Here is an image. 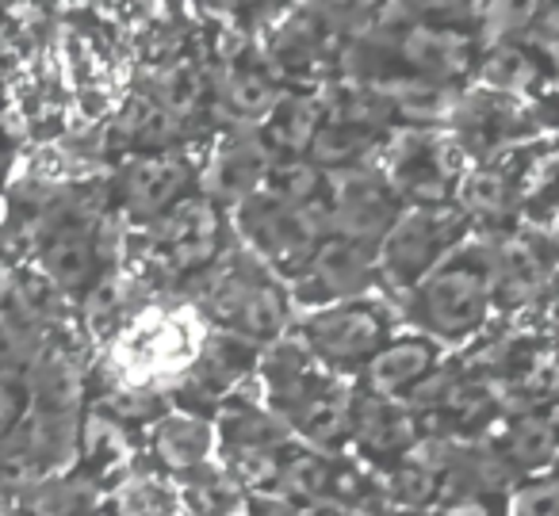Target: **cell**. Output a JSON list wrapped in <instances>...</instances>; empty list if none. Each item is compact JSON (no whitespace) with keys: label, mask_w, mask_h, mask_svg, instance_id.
Wrapping results in <instances>:
<instances>
[{"label":"cell","mask_w":559,"mask_h":516,"mask_svg":"<svg viewBox=\"0 0 559 516\" xmlns=\"http://www.w3.org/2000/svg\"><path fill=\"white\" fill-rule=\"evenodd\" d=\"M536 16H540V0H487L479 24L490 43H502L510 35H525Z\"/></svg>","instance_id":"obj_18"},{"label":"cell","mask_w":559,"mask_h":516,"mask_svg":"<svg viewBox=\"0 0 559 516\" xmlns=\"http://www.w3.org/2000/svg\"><path fill=\"white\" fill-rule=\"evenodd\" d=\"M322 123V108L304 96H292L276 108V119L269 123V142L284 149H307Z\"/></svg>","instance_id":"obj_17"},{"label":"cell","mask_w":559,"mask_h":516,"mask_svg":"<svg viewBox=\"0 0 559 516\" xmlns=\"http://www.w3.org/2000/svg\"><path fill=\"white\" fill-rule=\"evenodd\" d=\"M230 100L238 104L241 111H264V108H269V100H272V93H269V85H264V81L241 77L238 85L230 88Z\"/></svg>","instance_id":"obj_23"},{"label":"cell","mask_w":559,"mask_h":516,"mask_svg":"<svg viewBox=\"0 0 559 516\" xmlns=\"http://www.w3.org/2000/svg\"><path fill=\"white\" fill-rule=\"evenodd\" d=\"M380 276L376 268V249L357 245L349 238H322L307 268L299 272L304 279V299L311 307H330V302L365 299L372 279Z\"/></svg>","instance_id":"obj_8"},{"label":"cell","mask_w":559,"mask_h":516,"mask_svg":"<svg viewBox=\"0 0 559 516\" xmlns=\"http://www.w3.org/2000/svg\"><path fill=\"white\" fill-rule=\"evenodd\" d=\"M304 348L330 368H357L388 345V317L372 299H345L314 307L299 325Z\"/></svg>","instance_id":"obj_5"},{"label":"cell","mask_w":559,"mask_h":516,"mask_svg":"<svg viewBox=\"0 0 559 516\" xmlns=\"http://www.w3.org/2000/svg\"><path fill=\"white\" fill-rule=\"evenodd\" d=\"M525 39H528V50H533V55L559 62V4L544 9L540 16L533 20V27L525 32Z\"/></svg>","instance_id":"obj_21"},{"label":"cell","mask_w":559,"mask_h":516,"mask_svg":"<svg viewBox=\"0 0 559 516\" xmlns=\"http://www.w3.org/2000/svg\"><path fill=\"white\" fill-rule=\"evenodd\" d=\"M460 195H464L467 215H506L518 200L513 180L498 177V172H475V177L460 180Z\"/></svg>","instance_id":"obj_19"},{"label":"cell","mask_w":559,"mask_h":516,"mask_svg":"<svg viewBox=\"0 0 559 516\" xmlns=\"http://www.w3.org/2000/svg\"><path fill=\"white\" fill-rule=\"evenodd\" d=\"M414 24H449L452 16L467 9V0H395Z\"/></svg>","instance_id":"obj_22"},{"label":"cell","mask_w":559,"mask_h":516,"mask_svg":"<svg viewBox=\"0 0 559 516\" xmlns=\"http://www.w3.org/2000/svg\"><path fill=\"white\" fill-rule=\"evenodd\" d=\"M399 55L411 70L433 81H452L472 70V39L449 24H414L403 35Z\"/></svg>","instance_id":"obj_11"},{"label":"cell","mask_w":559,"mask_h":516,"mask_svg":"<svg viewBox=\"0 0 559 516\" xmlns=\"http://www.w3.org/2000/svg\"><path fill=\"white\" fill-rule=\"evenodd\" d=\"M188 188V169L177 157H146L127 177V203L139 215H162L173 211Z\"/></svg>","instance_id":"obj_14"},{"label":"cell","mask_w":559,"mask_h":516,"mask_svg":"<svg viewBox=\"0 0 559 516\" xmlns=\"http://www.w3.org/2000/svg\"><path fill=\"white\" fill-rule=\"evenodd\" d=\"M483 85L498 96H510V93H525L528 85L536 81V55L533 50H521V47H495L487 55L479 70Z\"/></svg>","instance_id":"obj_16"},{"label":"cell","mask_w":559,"mask_h":516,"mask_svg":"<svg viewBox=\"0 0 559 516\" xmlns=\"http://www.w3.org/2000/svg\"><path fill=\"white\" fill-rule=\"evenodd\" d=\"M215 447V436L203 421L195 417H173V421H162V432H157V452L169 467H200L203 459Z\"/></svg>","instance_id":"obj_15"},{"label":"cell","mask_w":559,"mask_h":516,"mask_svg":"<svg viewBox=\"0 0 559 516\" xmlns=\"http://www.w3.org/2000/svg\"><path fill=\"white\" fill-rule=\"evenodd\" d=\"M506 516H559V470L525 478L506 501Z\"/></svg>","instance_id":"obj_20"},{"label":"cell","mask_w":559,"mask_h":516,"mask_svg":"<svg viewBox=\"0 0 559 516\" xmlns=\"http://www.w3.org/2000/svg\"><path fill=\"white\" fill-rule=\"evenodd\" d=\"M464 218L444 207H414L399 211L391 230L376 245V268L399 291H411L414 284L429 276L444 256L456 249Z\"/></svg>","instance_id":"obj_3"},{"label":"cell","mask_w":559,"mask_h":516,"mask_svg":"<svg viewBox=\"0 0 559 516\" xmlns=\"http://www.w3.org/2000/svg\"><path fill=\"white\" fill-rule=\"evenodd\" d=\"M395 218L399 192L388 184L383 172H368L353 165L342 180L330 184V226L337 230V238L376 249Z\"/></svg>","instance_id":"obj_7"},{"label":"cell","mask_w":559,"mask_h":516,"mask_svg":"<svg viewBox=\"0 0 559 516\" xmlns=\"http://www.w3.org/2000/svg\"><path fill=\"white\" fill-rule=\"evenodd\" d=\"M490 268L472 256H444L411 287V317L429 340H467L490 307Z\"/></svg>","instance_id":"obj_1"},{"label":"cell","mask_w":559,"mask_h":516,"mask_svg":"<svg viewBox=\"0 0 559 516\" xmlns=\"http://www.w3.org/2000/svg\"><path fill=\"white\" fill-rule=\"evenodd\" d=\"M551 470H559V459H556V467H551Z\"/></svg>","instance_id":"obj_25"},{"label":"cell","mask_w":559,"mask_h":516,"mask_svg":"<svg viewBox=\"0 0 559 516\" xmlns=\"http://www.w3.org/2000/svg\"><path fill=\"white\" fill-rule=\"evenodd\" d=\"M498 459L513 470H525V475H540L551 470L559 459V424L556 417H521L510 424L502 440H498Z\"/></svg>","instance_id":"obj_13"},{"label":"cell","mask_w":559,"mask_h":516,"mask_svg":"<svg viewBox=\"0 0 559 516\" xmlns=\"http://www.w3.org/2000/svg\"><path fill=\"white\" fill-rule=\"evenodd\" d=\"M433 360H437V340H429V337L388 340V345L365 363L368 394L383 401L406 398V391H418L429 379Z\"/></svg>","instance_id":"obj_10"},{"label":"cell","mask_w":559,"mask_h":516,"mask_svg":"<svg viewBox=\"0 0 559 516\" xmlns=\"http://www.w3.org/2000/svg\"><path fill=\"white\" fill-rule=\"evenodd\" d=\"M388 184L399 195H411L414 207H441L456 180V146L433 131H403L388 146Z\"/></svg>","instance_id":"obj_6"},{"label":"cell","mask_w":559,"mask_h":516,"mask_svg":"<svg viewBox=\"0 0 559 516\" xmlns=\"http://www.w3.org/2000/svg\"><path fill=\"white\" fill-rule=\"evenodd\" d=\"M238 226L249 245L264 256V264L288 272H304L314 249L322 245V233L330 226V207H288L272 200L269 192H253L241 200Z\"/></svg>","instance_id":"obj_4"},{"label":"cell","mask_w":559,"mask_h":516,"mask_svg":"<svg viewBox=\"0 0 559 516\" xmlns=\"http://www.w3.org/2000/svg\"><path fill=\"white\" fill-rule=\"evenodd\" d=\"M218 215L207 203H185L173 207L169 226H165V249H169L173 264L185 272L203 268L218 249Z\"/></svg>","instance_id":"obj_12"},{"label":"cell","mask_w":559,"mask_h":516,"mask_svg":"<svg viewBox=\"0 0 559 516\" xmlns=\"http://www.w3.org/2000/svg\"><path fill=\"white\" fill-rule=\"evenodd\" d=\"M211 314L241 340H272L292 317V299L280 279L257 261H234L211 279Z\"/></svg>","instance_id":"obj_2"},{"label":"cell","mask_w":559,"mask_h":516,"mask_svg":"<svg viewBox=\"0 0 559 516\" xmlns=\"http://www.w3.org/2000/svg\"><path fill=\"white\" fill-rule=\"evenodd\" d=\"M200 352V333L192 329V322L185 317H146L142 325H134L127 337V371L134 379L162 375V371L185 368L192 356Z\"/></svg>","instance_id":"obj_9"},{"label":"cell","mask_w":559,"mask_h":516,"mask_svg":"<svg viewBox=\"0 0 559 516\" xmlns=\"http://www.w3.org/2000/svg\"><path fill=\"white\" fill-rule=\"evenodd\" d=\"M406 516H426V513H406Z\"/></svg>","instance_id":"obj_24"}]
</instances>
